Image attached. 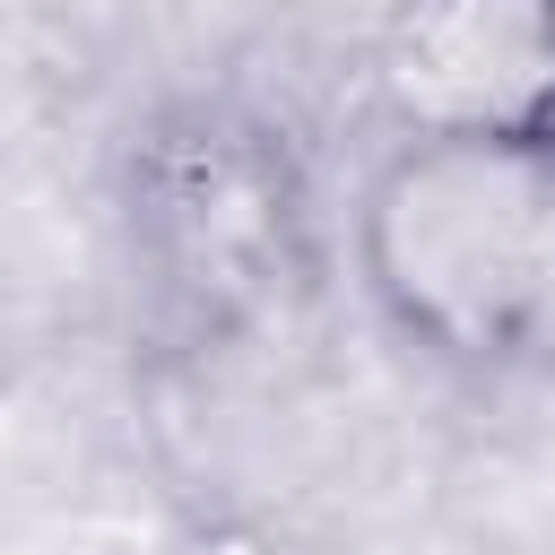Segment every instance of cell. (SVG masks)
I'll use <instances>...</instances> for the list:
<instances>
[{
	"mask_svg": "<svg viewBox=\"0 0 555 555\" xmlns=\"http://www.w3.org/2000/svg\"><path fill=\"white\" fill-rule=\"evenodd\" d=\"M121 234L156 304L191 330H260L321 269L312 173L295 139L234 95H173L121 147Z\"/></svg>",
	"mask_w": 555,
	"mask_h": 555,
	"instance_id": "cell-2",
	"label": "cell"
},
{
	"mask_svg": "<svg viewBox=\"0 0 555 555\" xmlns=\"http://www.w3.org/2000/svg\"><path fill=\"white\" fill-rule=\"evenodd\" d=\"M191 555H278V546H251V538H199Z\"/></svg>",
	"mask_w": 555,
	"mask_h": 555,
	"instance_id": "cell-4",
	"label": "cell"
},
{
	"mask_svg": "<svg viewBox=\"0 0 555 555\" xmlns=\"http://www.w3.org/2000/svg\"><path fill=\"white\" fill-rule=\"evenodd\" d=\"M364 304L442 373L494 382L555 330V156L390 139L347 208Z\"/></svg>",
	"mask_w": 555,
	"mask_h": 555,
	"instance_id": "cell-1",
	"label": "cell"
},
{
	"mask_svg": "<svg viewBox=\"0 0 555 555\" xmlns=\"http://www.w3.org/2000/svg\"><path fill=\"white\" fill-rule=\"evenodd\" d=\"M364 87L390 139L555 156V0H390Z\"/></svg>",
	"mask_w": 555,
	"mask_h": 555,
	"instance_id": "cell-3",
	"label": "cell"
}]
</instances>
